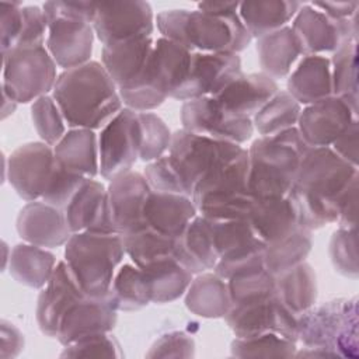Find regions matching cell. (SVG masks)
I'll use <instances>...</instances> for the list:
<instances>
[{"label":"cell","mask_w":359,"mask_h":359,"mask_svg":"<svg viewBox=\"0 0 359 359\" xmlns=\"http://www.w3.org/2000/svg\"><path fill=\"white\" fill-rule=\"evenodd\" d=\"M63 212L72 233L95 231L118 234L109 206L108 189L95 178H87L83 182Z\"/></svg>","instance_id":"7402d4cb"},{"label":"cell","mask_w":359,"mask_h":359,"mask_svg":"<svg viewBox=\"0 0 359 359\" xmlns=\"http://www.w3.org/2000/svg\"><path fill=\"white\" fill-rule=\"evenodd\" d=\"M42 10L50 21L55 17H63L77 21H84L93 25L97 13V3L94 1H46Z\"/></svg>","instance_id":"9f6ffc18"},{"label":"cell","mask_w":359,"mask_h":359,"mask_svg":"<svg viewBox=\"0 0 359 359\" xmlns=\"http://www.w3.org/2000/svg\"><path fill=\"white\" fill-rule=\"evenodd\" d=\"M185 307L202 318H223L231 307L227 280L213 271L198 273L185 292Z\"/></svg>","instance_id":"e575fe53"},{"label":"cell","mask_w":359,"mask_h":359,"mask_svg":"<svg viewBox=\"0 0 359 359\" xmlns=\"http://www.w3.org/2000/svg\"><path fill=\"white\" fill-rule=\"evenodd\" d=\"M313 236L311 230L299 226L289 236L266 244L264 250V266L273 275L278 276L296 265L306 261L311 251Z\"/></svg>","instance_id":"f35d334b"},{"label":"cell","mask_w":359,"mask_h":359,"mask_svg":"<svg viewBox=\"0 0 359 359\" xmlns=\"http://www.w3.org/2000/svg\"><path fill=\"white\" fill-rule=\"evenodd\" d=\"M355 119L358 114L342 98L331 95L304 105L296 128L309 147H330Z\"/></svg>","instance_id":"ac0fdd59"},{"label":"cell","mask_w":359,"mask_h":359,"mask_svg":"<svg viewBox=\"0 0 359 359\" xmlns=\"http://www.w3.org/2000/svg\"><path fill=\"white\" fill-rule=\"evenodd\" d=\"M210 220L217 264L213 272L227 280L233 275L264 266L265 244L254 234L247 219Z\"/></svg>","instance_id":"30bf717a"},{"label":"cell","mask_w":359,"mask_h":359,"mask_svg":"<svg viewBox=\"0 0 359 359\" xmlns=\"http://www.w3.org/2000/svg\"><path fill=\"white\" fill-rule=\"evenodd\" d=\"M31 118L41 142L52 147L56 146V143L67 132V123L62 115V111L53 97L49 94L39 97L32 102Z\"/></svg>","instance_id":"7dc6e473"},{"label":"cell","mask_w":359,"mask_h":359,"mask_svg":"<svg viewBox=\"0 0 359 359\" xmlns=\"http://www.w3.org/2000/svg\"><path fill=\"white\" fill-rule=\"evenodd\" d=\"M86 180V177L69 172L55 164V168L45 187L41 201L63 210Z\"/></svg>","instance_id":"681fc988"},{"label":"cell","mask_w":359,"mask_h":359,"mask_svg":"<svg viewBox=\"0 0 359 359\" xmlns=\"http://www.w3.org/2000/svg\"><path fill=\"white\" fill-rule=\"evenodd\" d=\"M286 91L300 104L309 105L332 95L331 63L324 55L303 56L290 72Z\"/></svg>","instance_id":"1f68e13d"},{"label":"cell","mask_w":359,"mask_h":359,"mask_svg":"<svg viewBox=\"0 0 359 359\" xmlns=\"http://www.w3.org/2000/svg\"><path fill=\"white\" fill-rule=\"evenodd\" d=\"M195 353V342L184 331L163 334L146 353L147 358H191Z\"/></svg>","instance_id":"db71d44e"},{"label":"cell","mask_w":359,"mask_h":359,"mask_svg":"<svg viewBox=\"0 0 359 359\" xmlns=\"http://www.w3.org/2000/svg\"><path fill=\"white\" fill-rule=\"evenodd\" d=\"M290 27L303 56L334 53L346 42H358V13L346 20H334L311 3H303Z\"/></svg>","instance_id":"8fae6325"},{"label":"cell","mask_w":359,"mask_h":359,"mask_svg":"<svg viewBox=\"0 0 359 359\" xmlns=\"http://www.w3.org/2000/svg\"><path fill=\"white\" fill-rule=\"evenodd\" d=\"M180 116L185 130L219 142L243 144L254 133L251 118L229 112L215 97L185 101L181 107Z\"/></svg>","instance_id":"7c38bea8"},{"label":"cell","mask_w":359,"mask_h":359,"mask_svg":"<svg viewBox=\"0 0 359 359\" xmlns=\"http://www.w3.org/2000/svg\"><path fill=\"white\" fill-rule=\"evenodd\" d=\"M143 175L146 177L151 191L181 194L189 196L167 154L151 163H147Z\"/></svg>","instance_id":"816d5d0a"},{"label":"cell","mask_w":359,"mask_h":359,"mask_svg":"<svg viewBox=\"0 0 359 359\" xmlns=\"http://www.w3.org/2000/svg\"><path fill=\"white\" fill-rule=\"evenodd\" d=\"M191 56L192 52L185 46L161 36L157 38L147 62L144 76L136 86L143 84L165 100L172 98L187 80Z\"/></svg>","instance_id":"ffe728a7"},{"label":"cell","mask_w":359,"mask_h":359,"mask_svg":"<svg viewBox=\"0 0 359 359\" xmlns=\"http://www.w3.org/2000/svg\"><path fill=\"white\" fill-rule=\"evenodd\" d=\"M121 345L109 332L95 334L63 348L60 358H122Z\"/></svg>","instance_id":"f907efd6"},{"label":"cell","mask_w":359,"mask_h":359,"mask_svg":"<svg viewBox=\"0 0 359 359\" xmlns=\"http://www.w3.org/2000/svg\"><path fill=\"white\" fill-rule=\"evenodd\" d=\"M49 21L38 6H22V31L15 49L45 46Z\"/></svg>","instance_id":"f5cc1de1"},{"label":"cell","mask_w":359,"mask_h":359,"mask_svg":"<svg viewBox=\"0 0 359 359\" xmlns=\"http://www.w3.org/2000/svg\"><path fill=\"white\" fill-rule=\"evenodd\" d=\"M144 222L153 230L177 238L198 215L191 196L151 191L144 205Z\"/></svg>","instance_id":"83f0119b"},{"label":"cell","mask_w":359,"mask_h":359,"mask_svg":"<svg viewBox=\"0 0 359 359\" xmlns=\"http://www.w3.org/2000/svg\"><path fill=\"white\" fill-rule=\"evenodd\" d=\"M302 105L286 91L279 90L251 119L259 136H272L296 128Z\"/></svg>","instance_id":"b9f144b4"},{"label":"cell","mask_w":359,"mask_h":359,"mask_svg":"<svg viewBox=\"0 0 359 359\" xmlns=\"http://www.w3.org/2000/svg\"><path fill=\"white\" fill-rule=\"evenodd\" d=\"M302 4L296 0H248L240 3L238 15L252 39H259L286 27Z\"/></svg>","instance_id":"d6a6232c"},{"label":"cell","mask_w":359,"mask_h":359,"mask_svg":"<svg viewBox=\"0 0 359 359\" xmlns=\"http://www.w3.org/2000/svg\"><path fill=\"white\" fill-rule=\"evenodd\" d=\"M153 45L154 39L149 36L102 46L101 65L118 90L130 88L142 81Z\"/></svg>","instance_id":"484cf974"},{"label":"cell","mask_w":359,"mask_h":359,"mask_svg":"<svg viewBox=\"0 0 359 359\" xmlns=\"http://www.w3.org/2000/svg\"><path fill=\"white\" fill-rule=\"evenodd\" d=\"M139 121V160L151 163L170 150L172 132L167 123L154 112H137Z\"/></svg>","instance_id":"bcb514c9"},{"label":"cell","mask_w":359,"mask_h":359,"mask_svg":"<svg viewBox=\"0 0 359 359\" xmlns=\"http://www.w3.org/2000/svg\"><path fill=\"white\" fill-rule=\"evenodd\" d=\"M330 258L334 269L342 276L356 279L359 275L356 227H338L330 240Z\"/></svg>","instance_id":"c3c4849f"},{"label":"cell","mask_w":359,"mask_h":359,"mask_svg":"<svg viewBox=\"0 0 359 359\" xmlns=\"http://www.w3.org/2000/svg\"><path fill=\"white\" fill-rule=\"evenodd\" d=\"M107 189L118 234L123 236L147 226L143 210L151 188L143 172H122L109 181Z\"/></svg>","instance_id":"44dd1931"},{"label":"cell","mask_w":359,"mask_h":359,"mask_svg":"<svg viewBox=\"0 0 359 359\" xmlns=\"http://www.w3.org/2000/svg\"><path fill=\"white\" fill-rule=\"evenodd\" d=\"M358 299H332L311 306L297 317V341L304 348L324 349L335 358H358Z\"/></svg>","instance_id":"52a82bcc"},{"label":"cell","mask_w":359,"mask_h":359,"mask_svg":"<svg viewBox=\"0 0 359 359\" xmlns=\"http://www.w3.org/2000/svg\"><path fill=\"white\" fill-rule=\"evenodd\" d=\"M355 178L358 167L341 158L331 147H309L289 192L299 224L313 231L337 223L342 199Z\"/></svg>","instance_id":"6da1fadb"},{"label":"cell","mask_w":359,"mask_h":359,"mask_svg":"<svg viewBox=\"0 0 359 359\" xmlns=\"http://www.w3.org/2000/svg\"><path fill=\"white\" fill-rule=\"evenodd\" d=\"M341 158L358 167L359 157V121L355 119L351 125L334 140L330 146Z\"/></svg>","instance_id":"6f0895ef"},{"label":"cell","mask_w":359,"mask_h":359,"mask_svg":"<svg viewBox=\"0 0 359 359\" xmlns=\"http://www.w3.org/2000/svg\"><path fill=\"white\" fill-rule=\"evenodd\" d=\"M125 255L122 236L116 233H73L65 244V262L88 297L109 294L114 276Z\"/></svg>","instance_id":"8992f818"},{"label":"cell","mask_w":359,"mask_h":359,"mask_svg":"<svg viewBox=\"0 0 359 359\" xmlns=\"http://www.w3.org/2000/svg\"><path fill=\"white\" fill-rule=\"evenodd\" d=\"M137 112L122 108L98 135L100 177L111 181L114 177L133 170L139 160Z\"/></svg>","instance_id":"4fadbf2b"},{"label":"cell","mask_w":359,"mask_h":359,"mask_svg":"<svg viewBox=\"0 0 359 359\" xmlns=\"http://www.w3.org/2000/svg\"><path fill=\"white\" fill-rule=\"evenodd\" d=\"M55 161L69 172L95 178L100 175L98 135L86 128H72L53 146Z\"/></svg>","instance_id":"f546056e"},{"label":"cell","mask_w":359,"mask_h":359,"mask_svg":"<svg viewBox=\"0 0 359 359\" xmlns=\"http://www.w3.org/2000/svg\"><path fill=\"white\" fill-rule=\"evenodd\" d=\"M15 229L22 241L43 248L65 245L73 234L65 212L41 199L27 202L20 209Z\"/></svg>","instance_id":"cb8c5ba5"},{"label":"cell","mask_w":359,"mask_h":359,"mask_svg":"<svg viewBox=\"0 0 359 359\" xmlns=\"http://www.w3.org/2000/svg\"><path fill=\"white\" fill-rule=\"evenodd\" d=\"M241 149V144L219 142L182 128L172 133L167 156L178 172L188 195L192 196L194 187L210 168L237 154Z\"/></svg>","instance_id":"9c48e42d"},{"label":"cell","mask_w":359,"mask_h":359,"mask_svg":"<svg viewBox=\"0 0 359 359\" xmlns=\"http://www.w3.org/2000/svg\"><path fill=\"white\" fill-rule=\"evenodd\" d=\"M53 147L43 142L18 146L6 160L8 182L27 202L39 201L55 168Z\"/></svg>","instance_id":"2e32d148"},{"label":"cell","mask_w":359,"mask_h":359,"mask_svg":"<svg viewBox=\"0 0 359 359\" xmlns=\"http://www.w3.org/2000/svg\"><path fill=\"white\" fill-rule=\"evenodd\" d=\"M56 264V258L50 251L25 241L10 250V275L20 285L31 289H42L50 279Z\"/></svg>","instance_id":"d590c367"},{"label":"cell","mask_w":359,"mask_h":359,"mask_svg":"<svg viewBox=\"0 0 359 359\" xmlns=\"http://www.w3.org/2000/svg\"><path fill=\"white\" fill-rule=\"evenodd\" d=\"M231 304L247 303L276 294L275 276L265 268H251L241 271L227 279Z\"/></svg>","instance_id":"ee69618b"},{"label":"cell","mask_w":359,"mask_h":359,"mask_svg":"<svg viewBox=\"0 0 359 359\" xmlns=\"http://www.w3.org/2000/svg\"><path fill=\"white\" fill-rule=\"evenodd\" d=\"M307 149L297 128L255 139L247 149L248 191L254 199L287 196Z\"/></svg>","instance_id":"277c9868"},{"label":"cell","mask_w":359,"mask_h":359,"mask_svg":"<svg viewBox=\"0 0 359 359\" xmlns=\"http://www.w3.org/2000/svg\"><path fill=\"white\" fill-rule=\"evenodd\" d=\"M156 25L161 38L177 42L191 52L238 55L252 41L238 11L216 14L198 8H171L156 15Z\"/></svg>","instance_id":"3957f363"},{"label":"cell","mask_w":359,"mask_h":359,"mask_svg":"<svg viewBox=\"0 0 359 359\" xmlns=\"http://www.w3.org/2000/svg\"><path fill=\"white\" fill-rule=\"evenodd\" d=\"M146 276L150 300L156 304H165L178 300L185 294L194 279V273L182 266L175 257H167L140 268Z\"/></svg>","instance_id":"8d00e7d4"},{"label":"cell","mask_w":359,"mask_h":359,"mask_svg":"<svg viewBox=\"0 0 359 359\" xmlns=\"http://www.w3.org/2000/svg\"><path fill=\"white\" fill-rule=\"evenodd\" d=\"M356 213H358V178L352 181V184L349 185L342 199L339 215L337 219L338 227H342V229L356 227Z\"/></svg>","instance_id":"680465c9"},{"label":"cell","mask_w":359,"mask_h":359,"mask_svg":"<svg viewBox=\"0 0 359 359\" xmlns=\"http://www.w3.org/2000/svg\"><path fill=\"white\" fill-rule=\"evenodd\" d=\"M311 4L334 20L351 18L359 10L358 1H316Z\"/></svg>","instance_id":"94428289"},{"label":"cell","mask_w":359,"mask_h":359,"mask_svg":"<svg viewBox=\"0 0 359 359\" xmlns=\"http://www.w3.org/2000/svg\"><path fill=\"white\" fill-rule=\"evenodd\" d=\"M231 356L236 358H293L297 346L294 341L273 332L234 338L230 345Z\"/></svg>","instance_id":"f6af8a7d"},{"label":"cell","mask_w":359,"mask_h":359,"mask_svg":"<svg viewBox=\"0 0 359 359\" xmlns=\"http://www.w3.org/2000/svg\"><path fill=\"white\" fill-rule=\"evenodd\" d=\"M330 63L332 95L342 98L356 114H359L358 42L344 43L332 53Z\"/></svg>","instance_id":"ab89813d"},{"label":"cell","mask_w":359,"mask_h":359,"mask_svg":"<svg viewBox=\"0 0 359 359\" xmlns=\"http://www.w3.org/2000/svg\"><path fill=\"white\" fill-rule=\"evenodd\" d=\"M86 296L74 280L65 259L57 261L48 283L41 289L36 300V324L46 337L56 338L59 323L66 310Z\"/></svg>","instance_id":"d4e9b609"},{"label":"cell","mask_w":359,"mask_h":359,"mask_svg":"<svg viewBox=\"0 0 359 359\" xmlns=\"http://www.w3.org/2000/svg\"><path fill=\"white\" fill-rule=\"evenodd\" d=\"M1 55L17 48L22 31V4L20 1H0Z\"/></svg>","instance_id":"11a10c76"},{"label":"cell","mask_w":359,"mask_h":359,"mask_svg":"<svg viewBox=\"0 0 359 359\" xmlns=\"http://www.w3.org/2000/svg\"><path fill=\"white\" fill-rule=\"evenodd\" d=\"M191 198L198 213L208 219H247L255 203L248 191L247 149L210 168L196 182Z\"/></svg>","instance_id":"5b68a950"},{"label":"cell","mask_w":359,"mask_h":359,"mask_svg":"<svg viewBox=\"0 0 359 359\" xmlns=\"http://www.w3.org/2000/svg\"><path fill=\"white\" fill-rule=\"evenodd\" d=\"M56 69L46 46L13 49L3 55V93L18 104L34 102L53 90Z\"/></svg>","instance_id":"ba28073f"},{"label":"cell","mask_w":359,"mask_h":359,"mask_svg":"<svg viewBox=\"0 0 359 359\" xmlns=\"http://www.w3.org/2000/svg\"><path fill=\"white\" fill-rule=\"evenodd\" d=\"M238 1H201L196 4L198 10L206 11V13H216V14H224L231 11H238Z\"/></svg>","instance_id":"6125c7cd"},{"label":"cell","mask_w":359,"mask_h":359,"mask_svg":"<svg viewBox=\"0 0 359 359\" xmlns=\"http://www.w3.org/2000/svg\"><path fill=\"white\" fill-rule=\"evenodd\" d=\"M52 97L69 129L101 130L123 108L118 87L97 60L63 70L57 76Z\"/></svg>","instance_id":"7a4b0ae2"},{"label":"cell","mask_w":359,"mask_h":359,"mask_svg":"<svg viewBox=\"0 0 359 359\" xmlns=\"http://www.w3.org/2000/svg\"><path fill=\"white\" fill-rule=\"evenodd\" d=\"M238 74H241V59L237 53L192 52L187 80L172 98L185 102L215 97Z\"/></svg>","instance_id":"e0dca14e"},{"label":"cell","mask_w":359,"mask_h":359,"mask_svg":"<svg viewBox=\"0 0 359 359\" xmlns=\"http://www.w3.org/2000/svg\"><path fill=\"white\" fill-rule=\"evenodd\" d=\"M278 91L276 81L265 73H241L215 98L229 112L252 118Z\"/></svg>","instance_id":"4316f807"},{"label":"cell","mask_w":359,"mask_h":359,"mask_svg":"<svg viewBox=\"0 0 359 359\" xmlns=\"http://www.w3.org/2000/svg\"><path fill=\"white\" fill-rule=\"evenodd\" d=\"M254 234L266 245L289 236L299 224L296 206L290 196L257 201L247 217Z\"/></svg>","instance_id":"4dcf8cb0"},{"label":"cell","mask_w":359,"mask_h":359,"mask_svg":"<svg viewBox=\"0 0 359 359\" xmlns=\"http://www.w3.org/2000/svg\"><path fill=\"white\" fill-rule=\"evenodd\" d=\"M223 318L236 338L273 332L297 342V316L283 306L276 294L231 304Z\"/></svg>","instance_id":"5bb4252c"},{"label":"cell","mask_w":359,"mask_h":359,"mask_svg":"<svg viewBox=\"0 0 359 359\" xmlns=\"http://www.w3.org/2000/svg\"><path fill=\"white\" fill-rule=\"evenodd\" d=\"M175 259L194 275L213 271L217 264L210 220L196 215L185 230L177 237L174 247Z\"/></svg>","instance_id":"f1b7e54d"},{"label":"cell","mask_w":359,"mask_h":359,"mask_svg":"<svg viewBox=\"0 0 359 359\" xmlns=\"http://www.w3.org/2000/svg\"><path fill=\"white\" fill-rule=\"evenodd\" d=\"M276 296L297 317L316 304L317 276L306 261L275 276Z\"/></svg>","instance_id":"74e56055"},{"label":"cell","mask_w":359,"mask_h":359,"mask_svg":"<svg viewBox=\"0 0 359 359\" xmlns=\"http://www.w3.org/2000/svg\"><path fill=\"white\" fill-rule=\"evenodd\" d=\"M257 53L261 72L273 80L287 77L297 59L303 56L290 25L257 39Z\"/></svg>","instance_id":"836d02e7"},{"label":"cell","mask_w":359,"mask_h":359,"mask_svg":"<svg viewBox=\"0 0 359 359\" xmlns=\"http://www.w3.org/2000/svg\"><path fill=\"white\" fill-rule=\"evenodd\" d=\"M95 32L84 21L55 17L49 21L45 46L57 67H79L91 60Z\"/></svg>","instance_id":"603a6c76"},{"label":"cell","mask_w":359,"mask_h":359,"mask_svg":"<svg viewBox=\"0 0 359 359\" xmlns=\"http://www.w3.org/2000/svg\"><path fill=\"white\" fill-rule=\"evenodd\" d=\"M109 296L118 311H137L151 303L146 276L133 262L116 269Z\"/></svg>","instance_id":"60d3db41"},{"label":"cell","mask_w":359,"mask_h":359,"mask_svg":"<svg viewBox=\"0 0 359 359\" xmlns=\"http://www.w3.org/2000/svg\"><path fill=\"white\" fill-rule=\"evenodd\" d=\"M156 15L147 1H101L93 29L102 46L132 39L149 38L154 31Z\"/></svg>","instance_id":"9a60e30c"},{"label":"cell","mask_w":359,"mask_h":359,"mask_svg":"<svg viewBox=\"0 0 359 359\" xmlns=\"http://www.w3.org/2000/svg\"><path fill=\"white\" fill-rule=\"evenodd\" d=\"M24 348L22 332L10 321L1 320V358L10 359L20 355Z\"/></svg>","instance_id":"91938a15"},{"label":"cell","mask_w":359,"mask_h":359,"mask_svg":"<svg viewBox=\"0 0 359 359\" xmlns=\"http://www.w3.org/2000/svg\"><path fill=\"white\" fill-rule=\"evenodd\" d=\"M122 240L126 255L136 266L143 268L158 259L174 257L177 238L164 236L146 226L136 231L123 234Z\"/></svg>","instance_id":"7bdbcfd3"},{"label":"cell","mask_w":359,"mask_h":359,"mask_svg":"<svg viewBox=\"0 0 359 359\" xmlns=\"http://www.w3.org/2000/svg\"><path fill=\"white\" fill-rule=\"evenodd\" d=\"M3 114H1V118L3 119H6L7 116H10L14 111H15V108H17V101L14 100V98H11L10 95H7L6 93H3Z\"/></svg>","instance_id":"be15d7a7"},{"label":"cell","mask_w":359,"mask_h":359,"mask_svg":"<svg viewBox=\"0 0 359 359\" xmlns=\"http://www.w3.org/2000/svg\"><path fill=\"white\" fill-rule=\"evenodd\" d=\"M116 321L118 310L109 294L105 297L83 296L63 314L56 339L63 346H67L90 335L111 332Z\"/></svg>","instance_id":"d6986e66"}]
</instances>
